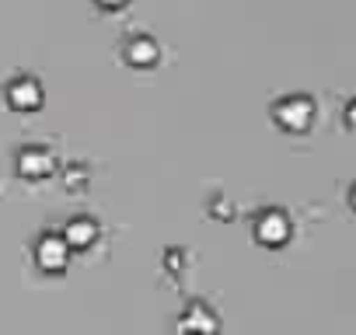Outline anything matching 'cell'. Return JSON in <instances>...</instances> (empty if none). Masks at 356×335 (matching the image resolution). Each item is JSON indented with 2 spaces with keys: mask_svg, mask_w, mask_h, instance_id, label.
<instances>
[{
  "mask_svg": "<svg viewBox=\"0 0 356 335\" xmlns=\"http://www.w3.org/2000/svg\"><path fill=\"white\" fill-rule=\"evenodd\" d=\"M273 119H276L283 129L300 133V129H307L311 119H314V101H311L307 95H286V98H280V101L273 105Z\"/></svg>",
  "mask_w": 356,
  "mask_h": 335,
  "instance_id": "obj_1",
  "label": "cell"
},
{
  "mask_svg": "<svg viewBox=\"0 0 356 335\" xmlns=\"http://www.w3.org/2000/svg\"><path fill=\"white\" fill-rule=\"evenodd\" d=\"M4 95H8V105L18 108V112H32V108L42 105V84L35 77H29V74L11 77L8 88H4Z\"/></svg>",
  "mask_w": 356,
  "mask_h": 335,
  "instance_id": "obj_2",
  "label": "cell"
},
{
  "mask_svg": "<svg viewBox=\"0 0 356 335\" xmlns=\"http://www.w3.org/2000/svg\"><path fill=\"white\" fill-rule=\"evenodd\" d=\"M35 262L42 272H63L70 262V248L60 234H42V241L35 245Z\"/></svg>",
  "mask_w": 356,
  "mask_h": 335,
  "instance_id": "obj_3",
  "label": "cell"
},
{
  "mask_svg": "<svg viewBox=\"0 0 356 335\" xmlns=\"http://www.w3.org/2000/svg\"><path fill=\"white\" fill-rule=\"evenodd\" d=\"M255 238H259V245H266V248L283 245V241L290 238V220H286V213H280V210L259 213V220H255Z\"/></svg>",
  "mask_w": 356,
  "mask_h": 335,
  "instance_id": "obj_4",
  "label": "cell"
},
{
  "mask_svg": "<svg viewBox=\"0 0 356 335\" xmlns=\"http://www.w3.org/2000/svg\"><path fill=\"white\" fill-rule=\"evenodd\" d=\"M178 328L189 332V335H217L220 321H217V314H213L207 304H189L186 314L178 318Z\"/></svg>",
  "mask_w": 356,
  "mask_h": 335,
  "instance_id": "obj_5",
  "label": "cell"
},
{
  "mask_svg": "<svg viewBox=\"0 0 356 335\" xmlns=\"http://www.w3.org/2000/svg\"><path fill=\"white\" fill-rule=\"evenodd\" d=\"M53 168H56V161L46 147H25L18 154V172L29 179H46V175H53Z\"/></svg>",
  "mask_w": 356,
  "mask_h": 335,
  "instance_id": "obj_6",
  "label": "cell"
},
{
  "mask_svg": "<svg viewBox=\"0 0 356 335\" xmlns=\"http://www.w3.org/2000/svg\"><path fill=\"white\" fill-rule=\"evenodd\" d=\"M122 56H126V63H133V67H154L161 53H157V42H154L150 35L136 32V35H129V39L122 42Z\"/></svg>",
  "mask_w": 356,
  "mask_h": 335,
  "instance_id": "obj_7",
  "label": "cell"
},
{
  "mask_svg": "<svg viewBox=\"0 0 356 335\" xmlns=\"http://www.w3.org/2000/svg\"><path fill=\"white\" fill-rule=\"evenodd\" d=\"M60 238L67 241V248H70V252H84V248H91V245L98 241V227H95V220L77 217V220H70V224H67V234H60Z\"/></svg>",
  "mask_w": 356,
  "mask_h": 335,
  "instance_id": "obj_8",
  "label": "cell"
},
{
  "mask_svg": "<svg viewBox=\"0 0 356 335\" xmlns=\"http://www.w3.org/2000/svg\"><path fill=\"white\" fill-rule=\"evenodd\" d=\"M346 122H349V126L356 129V98H353V101L346 105Z\"/></svg>",
  "mask_w": 356,
  "mask_h": 335,
  "instance_id": "obj_9",
  "label": "cell"
},
{
  "mask_svg": "<svg viewBox=\"0 0 356 335\" xmlns=\"http://www.w3.org/2000/svg\"><path fill=\"white\" fill-rule=\"evenodd\" d=\"M102 8H119V4H126V0H98Z\"/></svg>",
  "mask_w": 356,
  "mask_h": 335,
  "instance_id": "obj_10",
  "label": "cell"
},
{
  "mask_svg": "<svg viewBox=\"0 0 356 335\" xmlns=\"http://www.w3.org/2000/svg\"><path fill=\"white\" fill-rule=\"evenodd\" d=\"M349 203H353V210H356V186H353V193H349Z\"/></svg>",
  "mask_w": 356,
  "mask_h": 335,
  "instance_id": "obj_11",
  "label": "cell"
}]
</instances>
